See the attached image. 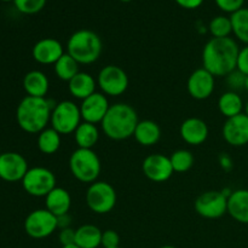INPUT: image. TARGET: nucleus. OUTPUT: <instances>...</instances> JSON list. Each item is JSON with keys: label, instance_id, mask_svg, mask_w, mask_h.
I'll return each mask as SVG.
<instances>
[{"label": "nucleus", "instance_id": "obj_1", "mask_svg": "<svg viewBox=\"0 0 248 248\" xmlns=\"http://www.w3.org/2000/svg\"><path fill=\"white\" fill-rule=\"evenodd\" d=\"M240 47L232 38H211L202 48V67L215 78L236 69Z\"/></svg>", "mask_w": 248, "mask_h": 248}, {"label": "nucleus", "instance_id": "obj_2", "mask_svg": "<svg viewBox=\"0 0 248 248\" xmlns=\"http://www.w3.org/2000/svg\"><path fill=\"white\" fill-rule=\"evenodd\" d=\"M52 108L48 99L26 96L17 106V124L24 132L38 135L50 124Z\"/></svg>", "mask_w": 248, "mask_h": 248}, {"label": "nucleus", "instance_id": "obj_3", "mask_svg": "<svg viewBox=\"0 0 248 248\" xmlns=\"http://www.w3.org/2000/svg\"><path fill=\"white\" fill-rule=\"evenodd\" d=\"M140 119L137 111L127 103L111 104L108 113L101 123L102 131L113 140H125L133 137Z\"/></svg>", "mask_w": 248, "mask_h": 248}, {"label": "nucleus", "instance_id": "obj_4", "mask_svg": "<svg viewBox=\"0 0 248 248\" xmlns=\"http://www.w3.org/2000/svg\"><path fill=\"white\" fill-rule=\"evenodd\" d=\"M102 50L103 43L101 36L90 29H79L68 39L67 53L79 64H92L98 61Z\"/></svg>", "mask_w": 248, "mask_h": 248}, {"label": "nucleus", "instance_id": "obj_5", "mask_svg": "<svg viewBox=\"0 0 248 248\" xmlns=\"http://www.w3.org/2000/svg\"><path fill=\"white\" fill-rule=\"evenodd\" d=\"M69 170L72 176L81 183L92 184L98 181L102 171L101 159L93 149L78 148L70 154Z\"/></svg>", "mask_w": 248, "mask_h": 248}, {"label": "nucleus", "instance_id": "obj_6", "mask_svg": "<svg viewBox=\"0 0 248 248\" xmlns=\"http://www.w3.org/2000/svg\"><path fill=\"white\" fill-rule=\"evenodd\" d=\"M81 123L80 107L75 102L64 99L53 106L50 124L61 136L74 133Z\"/></svg>", "mask_w": 248, "mask_h": 248}, {"label": "nucleus", "instance_id": "obj_7", "mask_svg": "<svg viewBox=\"0 0 248 248\" xmlns=\"http://www.w3.org/2000/svg\"><path fill=\"white\" fill-rule=\"evenodd\" d=\"M86 205L96 215H107L116 205V191L110 183L96 181L90 184L85 195Z\"/></svg>", "mask_w": 248, "mask_h": 248}, {"label": "nucleus", "instance_id": "obj_8", "mask_svg": "<svg viewBox=\"0 0 248 248\" xmlns=\"http://www.w3.org/2000/svg\"><path fill=\"white\" fill-rule=\"evenodd\" d=\"M22 186L28 195L34 198H46L56 188V176L46 167H31L22 179Z\"/></svg>", "mask_w": 248, "mask_h": 248}, {"label": "nucleus", "instance_id": "obj_9", "mask_svg": "<svg viewBox=\"0 0 248 248\" xmlns=\"http://www.w3.org/2000/svg\"><path fill=\"white\" fill-rule=\"evenodd\" d=\"M128 84L130 80L127 73L115 64L106 65L97 75V86L107 97L121 96L128 89Z\"/></svg>", "mask_w": 248, "mask_h": 248}, {"label": "nucleus", "instance_id": "obj_10", "mask_svg": "<svg viewBox=\"0 0 248 248\" xmlns=\"http://www.w3.org/2000/svg\"><path fill=\"white\" fill-rule=\"evenodd\" d=\"M57 229V217L46 208L31 211L24 220V232L31 239H46Z\"/></svg>", "mask_w": 248, "mask_h": 248}, {"label": "nucleus", "instance_id": "obj_11", "mask_svg": "<svg viewBox=\"0 0 248 248\" xmlns=\"http://www.w3.org/2000/svg\"><path fill=\"white\" fill-rule=\"evenodd\" d=\"M230 194L219 190H208L196 198L194 208L200 217L218 219L228 213V198Z\"/></svg>", "mask_w": 248, "mask_h": 248}, {"label": "nucleus", "instance_id": "obj_12", "mask_svg": "<svg viewBox=\"0 0 248 248\" xmlns=\"http://www.w3.org/2000/svg\"><path fill=\"white\" fill-rule=\"evenodd\" d=\"M28 170V162L23 155L16 152L0 154V178L2 181L9 183L22 181Z\"/></svg>", "mask_w": 248, "mask_h": 248}, {"label": "nucleus", "instance_id": "obj_13", "mask_svg": "<svg viewBox=\"0 0 248 248\" xmlns=\"http://www.w3.org/2000/svg\"><path fill=\"white\" fill-rule=\"evenodd\" d=\"M216 78L208 70L201 67L195 69L188 78L186 90L188 93L198 101H205L210 98L215 92Z\"/></svg>", "mask_w": 248, "mask_h": 248}, {"label": "nucleus", "instance_id": "obj_14", "mask_svg": "<svg viewBox=\"0 0 248 248\" xmlns=\"http://www.w3.org/2000/svg\"><path fill=\"white\" fill-rule=\"evenodd\" d=\"M142 171L143 174L154 183H164L169 181L174 172L170 161V156L160 153L149 155L143 160Z\"/></svg>", "mask_w": 248, "mask_h": 248}, {"label": "nucleus", "instance_id": "obj_15", "mask_svg": "<svg viewBox=\"0 0 248 248\" xmlns=\"http://www.w3.org/2000/svg\"><path fill=\"white\" fill-rule=\"evenodd\" d=\"M79 107L82 121L97 125L103 121L104 116L110 108V104L106 94L102 92H94L93 94L81 101Z\"/></svg>", "mask_w": 248, "mask_h": 248}, {"label": "nucleus", "instance_id": "obj_16", "mask_svg": "<svg viewBox=\"0 0 248 248\" xmlns=\"http://www.w3.org/2000/svg\"><path fill=\"white\" fill-rule=\"evenodd\" d=\"M225 142L232 147H244L248 144V116L245 113L227 119L222 127Z\"/></svg>", "mask_w": 248, "mask_h": 248}, {"label": "nucleus", "instance_id": "obj_17", "mask_svg": "<svg viewBox=\"0 0 248 248\" xmlns=\"http://www.w3.org/2000/svg\"><path fill=\"white\" fill-rule=\"evenodd\" d=\"M64 53L62 43L55 38L40 39L34 44L33 50H31L34 61L44 65H53Z\"/></svg>", "mask_w": 248, "mask_h": 248}, {"label": "nucleus", "instance_id": "obj_18", "mask_svg": "<svg viewBox=\"0 0 248 248\" xmlns=\"http://www.w3.org/2000/svg\"><path fill=\"white\" fill-rule=\"evenodd\" d=\"M208 125L200 118H188L182 123L179 127L181 138L189 145H200L208 138Z\"/></svg>", "mask_w": 248, "mask_h": 248}, {"label": "nucleus", "instance_id": "obj_19", "mask_svg": "<svg viewBox=\"0 0 248 248\" xmlns=\"http://www.w3.org/2000/svg\"><path fill=\"white\" fill-rule=\"evenodd\" d=\"M97 80L90 73L79 72L69 82H68V91L73 98L84 101L87 97L93 94L96 91Z\"/></svg>", "mask_w": 248, "mask_h": 248}, {"label": "nucleus", "instance_id": "obj_20", "mask_svg": "<svg viewBox=\"0 0 248 248\" xmlns=\"http://www.w3.org/2000/svg\"><path fill=\"white\" fill-rule=\"evenodd\" d=\"M228 215L241 224H248V189H237L230 193Z\"/></svg>", "mask_w": 248, "mask_h": 248}, {"label": "nucleus", "instance_id": "obj_21", "mask_svg": "<svg viewBox=\"0 0 248 248\" xmlns=\"http://www.w3.org/2000/svg\"><path fill=\"white\" fill-rule=\"evenodd\" d=\"M72 207V196L67 189L56 186L45 198V208L56 217L67 215Z\"/></svg>", "mask_w": 248, "mask_h": 248}, {"label": "nucleus", "instance_id": "obj_22", "mask_svg": "<svg viewBox=\"0 0 248 248\" xmlns=\"http://www.w3.org/2000/svg\"><path fill=\"white\" fill-rule=\"evenodd\" d=\"M23 89L27 96L46 98L50 89V81L41 70H31L23 78Z\"/></svg>", "mask_w": 248, "mask_h": 248}, {"label": "nucleus", "instance_id": "obj_23", "mask_svg": "<svg viewBox=\"0 0 248 248\" xmlns=\"http://www.w3.org/2000/svg\"><path fill=\"white\" fill-rule=\"evenodd\" d=\"M133 137L142 147H153L161 138V128L153 120H140Z\"/></svg>", "mask_w": 248, "mask_h": 248}, {"label": "nucleus", "instance_id": "obj_24", "mask_svg": "<svg viewBox=\"0 0 248 248\" xmlns=\"http://www.w3.org/2000/svg\"><path fill=\"white\" fill-rule=\"evenodd\" d=\"M102 230L93 224H84L75 229V245L80 248L102 246Z\"/></svg>", "mask_w": 248, "mask_h": 248}, {"label": "nucleus", "instance_id": "obj_25", "mask_svg": "<svg viewBox=\"0 0 248 248\" xmlns=\"http://www.w3.org/2000/svg\"><path fill=\"white\" fill-rule=\"evenodd\" d=\"M218 109L220 114L227 119L234 118V116L242 114L245 109L244 101L241 96L235 91H227L218 98Z\"/></svg>", "mask_w": 248, "mask_h": 248}, {"label": "nucleus", "instance_id": "obj_26", "mask_svg": "<svg viewBox=\"0 0 248 248\" xmlns=\"http://www.w3.org/2000/svg\"><path fill=\"white\" fill-rule=\"evenodd\" d=\"M73 135L78 148H84V149H93L99 140V130L97 125L85 121L80 124Z\"/></svg>", "mask_w": 248, "mask_h": 248}, {"label": "nucleus", "instance_id": "obj_27", "mask_svg": "<svg viewBox=\"0 0 248 248\" xmlns=\"http://www.w3.org/2000/svg\"><path fill=\"white\" fill-rule=\"evenodd\" d=\"M62 136L52 127H46L45 130L38 133L36 145L38 149L45 155H52L60 150L62 144Z\"/></svg>", "mask_w": 248, "mask_h": 248}, {"label": "nucleus", "instance_id": "obj_28", "mask_svg": "<svg viewBox=\"0 0 248 248\" xmlns=\"http://www.w3.org/2000/svg\"><path fill=\"white\" fill-rule=\"evenodd\" d=\"M79 65V63H78L72 56H69L65 52L64 55L53 64V70H55V74L58 79L62 80V81L69 82L70 80L80 72Z\"/></svg>", "mask_w": 248, "mask_h": 248}, {"label": "nucleus", "instance_id": "obj_29", "mask_svg": "<svg viewBox=\"0 0 248 248\" xmlns=\"http://www.w3.org/2000/svg\"><path fill=\"white\" fill-rule=\"evenodd\" d=\"M232 34L239 41L248 45V9L242 7L239 11L230 15Z\"/></svg>", "mask_w": 248, "mask_h": 248}, {"label": "nucleus", "instance_id": "obj_30", "mask_svg": "<svg viewBox=\"0 0 248 248\" xmlns=\"http://www.w3.org/2000/svg\"><path fill=\"white\" fill-rule=\"evenodd\" d=\"M172 169L177 173L188 172L194 165V155L188 149H178L173 152L170 156Z\"/></svg>", "mask_w": 248, "mask_h": 248}, {"label": "nucleus", "instance_id": "obj_31", "mask_svg": "<svg viewBox=\"0 0 248 248\" xmlns=\"http://www.w3.org/2000/svg\"><path fill=\"white\" fill-rule=\"evenodd\" d=\"M208 31L212 38H229L230 34L232 33L230 17L224 16V15L213 17L208 23Z\"/></svg>", "mask_w": 248, "mask_h": 248}, {"label": "nucleus", "instance_id": "obj_32", "mask_svg": "<svg viewBox=\"0 0 248 248\" xmlns=\"http://www.w3.org/2000/svg\"><path fill=\"white\" fill-rule=\"evenodd\" d=\"M47 0H14L15 7L21 14L35 15L45 7Z\"/></svg>", "mask_w": 248, "mask_h": 248}, {"label": "nucleus", "instance_id": "obj_33", "mask_svg": "<svg viewBox=\"0 0 248 248\" xmlns=\"http://www.w3.org/2000/svg\"><path fill=\"white\" fill-rule=\"evenodd\" d=\"M225 82L229 86L230 91L237 92L239 90L245 89V82H246V75L242 74L240 70L235 69L230 74L225 77Z\"/></svg>", "mask_w": 248, "mask_h": 248}, {"label": "nucleus", "instance_id": "obj_34", "mask_svg": "<svg viewBox=\"0 0 248 248\" xmlns=\"http://www.w3.org/2000/svg\"><path fill=\"white\" fill-rule=\"evenodd\" d=\"M215 2L218 9L232 15L244 7L245 0H215Z\"/></svg>", "mask_w": 248, "mask_h": 248}, {"label": "nucleus", "instance_id": "obj_35", "mask_svg": "<svg viewBox=\"0 0 248 248\" xmlns=\"http://www.w3.org/2000/svg\"><path fill=\"white\" fill-rule=\"evenodd\" d=\"M102 247L115 248L120 247V236L115 230L108 229L102 232Z\"/></svg>", "mask_w": 248, "mask_h": 248}, {"label": "nucleus", "instance_id": "obj_36", "mask_svg": "<svg viewBox=\"0 0 248 248\" xmlns=\"http://www.w3.org/2000/svg\"><path fill=\"white\" fill-rule=\"evenodd\" d=\"M58 240L62 246L75 245V229H73L72 227L61 229L60 234H58Z\"/></svg>", "mask_w": 248, "mask_h": 248}, {"label": "nucleus", "instance_id": "obj_37", "mask_svg": "<svg viewBox=\"0 0 248 248\" xmlns=\"http://www.w3.org/2000/svg\"><path fill=\"white\" fill-rule=\"evenodd\" d=\"M236 69L240 70L246 77L248 75V45H245L244 47L240 48Z\"/></svg>", "mask_w": 248, "mask_h": 248}, {"label": "nucleus", "instance_id": "obj_38", "mask_svg": "<svg viewBox=\"0 0 248 248\" xmlns=\"http://www.w3.org/2000/svg\"><path fill=\"white\" fill-rule=\"evenodd\" d=\"M174 1L178 6L183 7L186 10H195L199 9L205 0H174Z\"/></svg>", "mask_w": 248, "mask_h": 248}, {"label": "nucleus", "instance_id": "obj_39", "mask_svg": "<svg viewBox=\"0 0 248 248\" xmlns=\"http://www.w3.org/2000/svg\"><path fill=\"white\" fill-rule=\"evenodd\" d=\"M57 222H58V228L60 229H64V228H69L72 225V217L69 216V213L67 215H63L57 217Z\"/></svg>", "mask_w": 248, "mask_h": 248}, {"label": "nucleus", "instance_id": "obj_40", "mask_svg": "<svg viewBox=\"0 0 248 248\" xmlns=\"http://www.w3.org/2000/svg\"><path fill=\"white\" fill-rule=\"evenodd\" d=\"M220 166L225 170L230 169V167L232 166V160L229 159V156H227V155H222V156H220Z\"/></svg>", "mask_w": 248, "mask_h": 248}, {"label": "nucleus", "instance_id": "obj_41", "mask_svg": "<svg viewBox=\"0 0 248 248\" xmlns=\"http://www.w3.org/2000/svg\"><path fill=\"white\" fill-rule=\"evenodd\" d=\"M61 248H80V247H78L77 245H69V246H62Z\"/></svg>", "mask_w": 248, "mask_h": 248}, {"label": "nucleus", "instance_id": "obj_42", "mask_svg": "<svg viewBox=\"0 0 248 248\" xmlns=\"http://www.w3.org/2000/svg\"><path fill=\"white\" fill-rule=\"evenodd\" d=\"M245 90L248 92V75L246 77V82H245Z\"/></svg>", "mask_w": 248, "mask_h": 248}, {"label": "nucleus", "instance_id": "obj_43", "mask_svg": "<svg viewBox=\"0 0 248 248\" xmlns=\"http://www.w3.org/2000/svg\"><path fill=\"white\" fill-rule=\"evenodd\" d=\"M245 114L248 116V101H247V103L245 104Z\"/></svg>", "mask_w": 248, "mask_h": 248}, {"label": "nucleus", "instance_id": "obj_44", "mask_svg": "<svg viewBox=\"0 0 248 248\" xmlns=\"http://www.w3.org/2000/svg\"><path fill=\"white\" fill-rule=\"evenodd\" d=\"M159 248H177V247L170 246V245H166V246H161V247H159Z\"/></svg>", "mask_w": 248, "mask_h": 248}, {"label": "nucleus", "instance_id": "obj_45", "mask_svg": "<svg viewBox=\"0 0 248 248\" xmlns=\"http://www.w3.org/2000/svg\"><path fill=\"white\" fill-rule=\"evenodd\" d=\"M121 2H130V1H132V0H120Z\"/></svg>", "mask_w": 248, "mask_h": 248}, {"label": "nucleus", "instance_id": "obj_46", "mask_svg": "<svg viewBox=\"0 0 248 248\" xmlns=\"http://www.w3.org/2000/svg\"><path fill=\"white\" fill-rule=\"evenodd\" d=\"M1 1H6L7 2V1H14V0H1Z\"/></svg>", "mask_w": 248, "mask_h": 248}, {"label": "nucleus", "instance_id": "obj_47", "mask_svg": "<svg viewBox=\"0 0 248 248\" xmlns=\"http://www.w3.org/2000/svg\"><path fill=\"white\" fill-rule=\"evenodd\" d=\"M115 248H121V247H115Z\"/></svg>", "mask_w": 248, "mask_h": 248}]
</instances>
